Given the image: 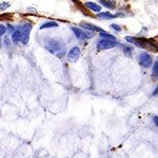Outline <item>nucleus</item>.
I'll use <instances>...</instances> for the list:
<instances>
[{
	"mask_svg": "<svg viewBox=\"0 0 158 158\" xmlns=\"http://www.w3.org/2000/svg\"><path fill=\"white\" fill-rule=\"evenodd\" d=\"M43 45L51 54L55 55L56 57H63L67 53V48L65 44L62 41L58 39H54V38H47L43 41Z\"/></svg>",
	"mask_w": 158,
	"mask_h": 158,
	"instance_id": "f257e3e1",
	"label": "nucleus"
},
{
	"mask_svg": "<svg viewBox=\"0 0 158 158\" xmlns=\"http://www.w3.org/2000/svg\"><path fill=\"white\" fill-rule=\"evenodd\" d=\"M33 25L30 22H25L22 25H20L19 29H17L20 32V36H21V42L22 44H27L30 40V34H31V31H32Z\"/></svg>",
	"mask_w": 158,
	"mask_h": 158,
	"instance_id": "f03ea898",
	"label": "nucleus"
},
{
	"mask_svg": "<svg viewBox=\"0 0 158 158\" xmlns=\"http://www.w3.org/2000/svg\"><path fill=\"white\" fill-rule=\"evenodd\" d=\"M117 44L116 41L113 40H108V39H101L100 41L97 43V49L98 50H109L115 48Z\"/></svg>",
	"mask_w": 158,
	"mask_h": 158,
	"instance_id": "7ed1b4c3",
	"label": "nucleus"
},
{
	"mask_svg": "<svg viewBox=\"0 0 158 158\" xmlns=\"http://www.w3.org/2000/svg\"><path fill=\"white\" fill-rule=\"evenodd\" d=\"M138 61L143 68H150L152 64V57L148 53H141L138 56Z\"/></svg>",
	"mask_w": 158,
	"mask_h": 158,
	"instance_id": "20e7f679",
	"label": "nucleus"
},
{
	"mask_svg": "<svg viewBox=\"0 0 158 158\" xmlns=\"http://www.w3.org/2000/svg\"><path fill=\"white\" fill-rule=\"evenodd\" d=\"M79 57H80V50H79V48L77 47L72 48V49L68 52L67 58L70 62H76V61L79 59Z\"/></svg>",
	"mask_w": 158,
	"mask_h": 158,
	"instance_id": "39448f33",
	"label": "nucleus"
},
{
	"mask_svg": "<svg viewBox=\"0 0 158 158\" xmlns=\"http://www.w3.org/2000/svg\"><path fill=\"white\" fill-rule=\"evenodd\" d=\"M72 31L75 34V36L79 39H89V38L92 37L91 33H86L83 30L79 29V27H72Z\"/></svg>",
	"mask_w": 158,
	"mask_h": 158,
	"instance_id": "423d86ee",
	"label": "nucleus"
},
{
	"mask_svg": "<svg viewBox=\"0 0 158 158\" xmlns=\"http://www.w3.org/2000/svg\"><path fill=\"white\" fill-rule=\"evenodd\" d=\"M80 25H81L82 27H85V30L92 31V32H99V33L104 32V31H103L102 29H101V27H96V25H94V24L89 23V22H81Z\"/></svg>",
	"mask_w": 158,
	"mask_h": 158,
	"instance_id": "0eeeda50",
	"label": "nucleus"
},
{
	"mask_svg": "<svg viewBox=\"0 0 158 158\" xmlns=\"http://www.w3.org/2000/svg\"><path fill=\"white\" fill-rule=\"evenodd\" d=\"M85 6L88 7V9H90L91 11L93 12H96V13H99L101 11V6H99V4L95 3V2H85Z\"/></svg>",
	"mask_w": 158,
	"mask_h": 158,
	"instance_id": "6e6552de",
	"label": "nucleus"
},
{
	"mask_svg": "<svg viewBox=\"0 0 158 158\" xmlns=\"http://www.w3.org/2000/svg\"><path fill=\"white\" fill-rule=\"evenodd\" d=\"M97 17L98 18H101V19H113L116 17V15L111 14L110 12H102V13H98Z\"/></svg>",
	"mask_w": 158,
	"mask_h": 158,
	"instance_id": "1a4fd4ad",
	"label": "nucleus"
},
{
	"mask_svg": "<svg viewBox=\"0 0 158 158\" xmlns=\"http://www.w3.org/2000/svg\"><path fill=\"white\" fill-rule=\"evenodd\" d=\"M58 27V23L55 21H48L45 23H43L40 25L39 29L40 30H45V29H51V27Z\"/></svg>",
	"mask_w": 158,
	"mask_h": 158,
	"instance_id": "9d476101",
	"label": "nucleus"
},
{
	"mask_svg": "<svg viewBox=\"0 0 158 158\" xmlns=\"http://www.w3.org/2000/svg\"><path fill=\"white\" fill-rule=\"evenodd\" d=\"M12 40L15 44H18L21 41V36H20V32L18 30H15V32L12 34Z\"/></svg>",
	"mask_w": 158,
	"mask_h": 158,
	"instance_id": "9b49d317",
	"label": "nucleus"
},
{
	"mask_svg": "<svg viewBox=\"0 0 158 158\" xmlns=\"http://www.w3.org/2000/svg\"><path fill=\"white\" fill-rule=\"evenodd\" d=\"M99 2H100L101 6L108 7V9H110V10L115 9V6H116L115 1H106V0H101V1H99Z\"/></svg>",
	"mask_w": 158,
	"mask_h": 158,
	"instance_id": "f8f14e48",
	"label": "nucleus"
},
{
	"mask_svg": "<svg viewBox=\"0 0 158 158\" xmlns=\"http://www.w3.org/2000/svg\"><path fill=\"white\" fill-rule=\"evenodd\" d=\"M126 40H127L128 42L133 43V44L137 45V47H139V48H143V43L140 42L138 39H136V38H133V37H126Z\"/></svg>",
	"mask_w": 158,
	"mask_h": 158,
	"instance_id": "ddd939ff",
	"label": "nucleus"
},
{
	"mask_svg": "<svg viewBox=\"0 0 158 158\" xmlns=\"http://www.w3.org/2000/svg\"><path fill=\"white\" fill-rule=\"evenodd\" d=\"M99 36L101 38H103V39H108V40H113V41H116V37L113 36V35L111 34H108V33L106 32H102V33H99Z\"/></svg>",
	"mask_w": 158,
	"mask_h": 158,
	"instance_id": "4468645a",
	"label": "nucleus"
},
{
	"mask_svg": "<svg viewBox=\"0 0 158 158\" xmlns=\"http://www.w3.org/2000/svg\"><path fill=\"white\" fill-rule=\"evenodd\" d=\"M152 76H153V77H157V76H158V61H156V62L154 63V65H153Z\"/></svg>",
	"mask_w": 158,
	"mask_h": 158,
	"instance_id": "2eb2a0df",
	"label": "nucleus"
},
{
	"mask_svg": "<svg viewBox=\"0 0 158 158\" xmlns=\"http://www.w3.org/2000/svg\"><path fill=\"white\" fill-rule=\"evenodd\" d=\"M6 33V27L4 25L0 24V48L2 47V42H1V37L3 36L4 34Z\"/></svg>",
	"mask_w": 158,
	"mask_h": 158,
	"instance_id": "dca6fc26",
	"label": "nucleus"
},
{
	"mask_svg": "<svg viewBox=\"0 0 158 158\" xmlns=\"http://www.w3.org/2000/svg\"><path fill=\"white\" fill-rule=\"evenodd\" d=\"M4 44H6V47L7 50H9L10 48L12 47V42H11V40L9 39V37H6V39H4Z\"/></svg>",
	"mask_w": 158,
	"mask_h": 158,
	"instance_id": "f3484780",
	"label": "nucleus"
},
{
	"mask_svg": "<svg viewBox=\"0 0 158 158\" xmlns=\"http://www.w3.org/2000/svg\"><path fill=\"white\" fill-rule=\"evenodd\" d=\"M111 27H112L113 30H115V31H118V32H120V31H121V27H119L118 24H115V23L111 24Z\"/></svg>",
	"mask_w": 158,
	"mask_h": 158,
	"instance_id": "a211bd4d",
	"label": "nucleus"
},
{
	"mask_svg": "<svg viewBox=\"0 0 158 158\" xmlns=\"http://www.w3.org/2000/svg\"><path fill=\"white\" fill-rule=\"evenodd\" d=\"M9 6H10L9 2H3V3L0 4V9H1V10H6V7H9Z\"/></svg>",
	"mask_w": 158,
	"mask_h": 158,
	"instance_id": "6ab92c4d",
	"label": "nucleus"
},
{
	"mask_svg": "<svg viewBox=\"0 0 158 158\" xmlns=\"http://www.w3.org/2000/svg\"><path fill=\"white\" fill-rule=\"evenodd\" d=\"M7 31H9V33H12V31H13V33L15 32L14 31V27H12V25H7Z\"/></svg>",
	"mask_w": 158,
	"mask_h": 158,
	"instance_id": "aec40b11",
	"label": "nucleus"
},
{
	"mask_svg": "<svg viewBox=\"0 0 158 158\" xmlns=\"http://www.w3.org/2000/svg\"><path fill=\"white\" fill-rule=\"evenodd\" d=\"M153 121H154V123L158 127V117H157V116H155V117H154V120H153Z\"/></svg>",
	"mask_w": 158,
	"mask_h": 158,
	"instance_id": "412c9836",
	"label": "nucleus"
},
{
	"mask_svg": "<svg viewBox=\"0 0 158 158\" xmlns=\"http://www.w3.org/2000/svg\"><path fill=\"white\" fill-rule=\"evenodd\" d=\"M157 93H158V88L156 89V90H155V92H154V93H153V95H154V96H155V95H156V94H157Z\"/></svg>",
	"mask_w": 158,
	"mask_h": 158,
	"instance_id": "4be33fe9",
	"label": "nucleus"
}]
</instances>
